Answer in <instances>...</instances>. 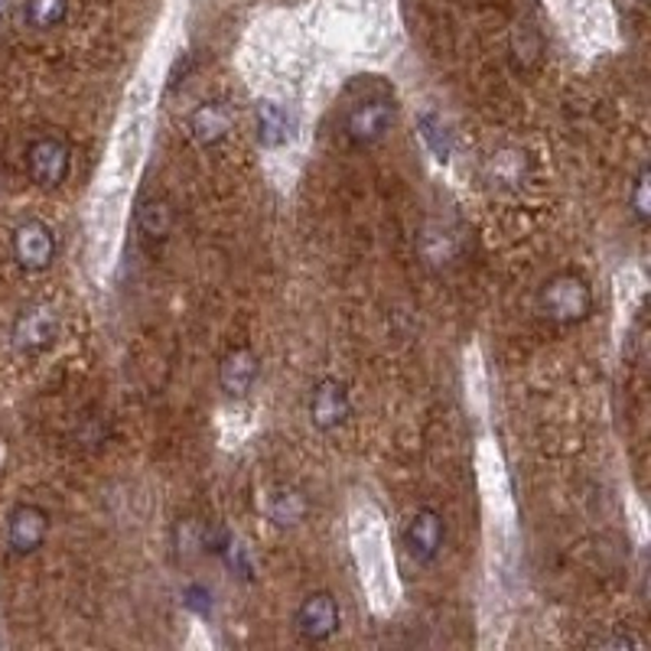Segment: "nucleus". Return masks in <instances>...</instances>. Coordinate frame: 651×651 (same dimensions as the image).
Segmentation results:
<instances>
[{
	"label": "nucleus",
	"mask_w": 651,
	"mask_h": 651,
	"mask_svg": "<svg viewBox=\"0 0 651 651\" xmlns=\"http://www.w3.org/2000/svg\"><path fill=\"white\" fill-rule=\"evenodd\" d=\"M596 294L580 270H558L537 287V313L558 326H580L593 316Z\"/></svg>",
	"instance_id": "1"
},
{
	"label": "nucleus",
	"mask_w": 651,
	"mask_h": 651,
	"mask_svg": "<svg viewBox=\"0 0 651 651\" xmlns=\"http://www.w3.org/2000/svg\"><path fill=\"white\" fill-rule=\"evenodd\" d=\"M397 121V105L388 86H375V91L358 95L343 111V140L355 150H368L388 137Z\"/></svg>",
	"instance_id": "2"
},
{
	"label": "nucleus",
	"mask_w": 651,
	"mask_h": 651,
	"mask_svg": "<svg viewBox=\"0 0 651 651\" xmlns=\"http://www.w3.org/2000/svg\"><path fill=\"white\" fill-rule=\"evenodd\" d=\"M23 167L33 186L40 189H59L72 174V144L59 130L37 134L23 150Z\"/></svg>",
	"instance_id": "3"
},
{
	"label": "nucleus",
	"mask_w": 651,
	"mask_h": 651,
	"mask_svg": "<svg viewBox=\"0 0 651 651\" xmlns=\"http://www.w3.org/2000/svg\"><path fill=\"white\" fill-rule=\"evenodd\" d=\"M10 251H13V260L20 270L43 274L56 264V255H59L56 228L43 218H23L10 235Z\"/></svg>",
	"instance_id": "4"
},
{
	"label": "nucleus",
	"mask_w": 651,
	"mask_h": 651,
	"mask_svg": "<svg viewBox=\"0 0 651 651\" xmlns=\"http://www.w3.org/2000/svg\"><path fill=\"white\" fill-rule=\"evenodd\" d=\"M294 629L309 645H323L339 635L343 629V609L329 590H313L294 609Z\"/></svg>",
	"instance_id": "5"
},
{
	"label": "nucleus",
	"mask_w": 651,
	"mask_h": 651,
	"mask_svg": "<svg viewBox=\"0 0 651 651\" xmlns=\"http://www.w3.org/2000/svg\"><path fill=\"white\" fill-rule=\"evenodd\" d=\"M306 417L313 424V431L319 434H336L352 421V391L339 378H319L309 401H306Z\"/></svg>",
	"instance_id": "6"
},
{
	"label": "nucleus",
	"mask_w": 651,
	"mask_h": 651,
	"mask_svg": "<svg viewBox=\"0 0 651 651\" xmlns=\"http://www.w3.org/2000/svg\"><path fill=\"white\" fill-rule=\"evenodd\" d=\"M404 551L414 564L431 566L443 554L446 544V519L436 512L434 505H421L417 512H411V519L404 521Z\"/></svg>",
	"instance_id": "7"
},
{
	"label": "nucleus",
	"mask_w": 651,
	"mask_h": 651,
	"mask_svg": "<svg viewBox=\"0 0 651 651\" xmlns=\"http://www.w3.org/2000/svg\"><path fill=\"white\" fill-rule=\"evenodd\" d=\"M49 527H52V519H49L43 505H37V502L13 505L10 515H7V548H10V554L33 558L49 541Z\"/></svg>",
	"instance_id": "8"
},
{
	"label": "nucleus",
	"mask_w": 651,
	"mask_h": 651,
	"mask_svg": "<svg viewBox=\"0 0 651 651\" xmlns=\"http://www.w3.org/2000/svg\"><path fill=\"white\" fill-rule=\"evenodd\" d=\"M59 339V313L49 304H30L23 306L13 319L10 329V343L20 355H37L46 352Z\"/></svg>",
	"instance_id": "9"
},
{
	"label": "nucleus",
	"mask_w": 651,
	"mask_h": 651,
	"mask_svg": "<svg viewBox=\"0 0 651 651\" xmlns=\"http://www.w3.org/2000/svg\"><path fill=\"white\" fill-rule=\"evenodd\" d=\"M186 128H189V137L199 144V147H218L228 140V134L235 130V111L228 101L221 98H213V101H203L189 118H186Z\"/></svg>",
	"instance_id": "10"
},
{
	"label": "nucleus",
	"mask_w": 651,
	"mask_h": 651,
	"mask_svg": "<svg viewBox=\"0 0 651 651\" xmlns=\"http://www.w3.org/2000/svg\"><path fill=\"white\" fill-rule=\"evenodd\" d=\"M260 375V358L251 346H231L218 362V385L228 397H248Z\"/></svg>",
	"instance_id": "11"
},
{
	"label": "nucleus",
	"mask_w": 651,
	"mask_h": 651,
	"mask_svg": "<svg viewBox=\"0 0 651 651\" xmlns=\"http://www.w3.org/2000/svg\"><path fill=\"white\" fill-rule=\"evenodd\" d=\"M134 225H137V235L147 241V245H164L170 235H174L176 225V209L174 203L160 193H150L137 203V213H134Z\"/></svg>",
	"instance_id": "12"
},
{
	"label": "nucleus",
	"mask_w": 651,
	"mask_h": 651,
	"mask_svg": "<svg viewBox=\"0 0 651 651\" xmlns=\"http://www.w3.org/2000/svg\"><path fill=\"white\" fill-rule=\"evenodd\" d=\"M264 515L287 527V524H297L306 519V499L297 489H287V485H277L264 495Z\"/></svg>",
	"instance_id": "13"
},
{
	"label": "nucleus",
	"mask_w": 651,
	"mask_h": 651,
	"mask_svg": "<svg viewBox=\"0 0 651 651\" xmlns=\"http://www.w3.org/2000/svg\"><path fill=\"white\" fill-rule=\"evenodd\" d=\"M69 10H72V0H23V23L30 30L49 33L66 23Z\"/></svg>",
	"instance_id": "14"
},
{
	"label": "nucleus",
	"mask_w": 651,
	"mask_h": 651,
	"mask_svg": "<svg viewBox=\"0 0 651 651\" xmlns=\"http://www.w3.org/2000/svg\"><path fill=\"white\" fill-rule=\"evenodd\" d=\"M258 140L264 147H280L287 144L290 130H287V111L277 101H258Z\"/></svg>",
	"instance_id": "15"
},
{
	"label": "nucleus",
	"mask_w": 651,
	"mask_h": 651,
	"mask_svg": "<svg viewBox=\"0 0 651 651\" xmlns=\"http://www.w3.org/2000/svg\"><path fill=\"white\" fill-rule=\"evenodd\" d=\"M629 209L639 228H649L651 221V170L649 164L639 167V174L632 179V189H629Z\"/></svg>",
	"instance_id": "16"
},
{
	"label": "nucleus",
	"mask_w": 651,
	"mask_h": 651,
	"mask_svg": "<svg viewBox=\"0 0 651 651\" xmlns=\"http://www.w3.org/2000/svg\"><path fill=\"white\" fill-rule=\"evenodd\" d=\"M421 128H424V137H427V144L434 147L436 160H446V157H450V144H446V134H440L443 128L436 125L434 115H424Z\"/></svg>",
	"instance_id": "17"
},
{
	"label": "nucleus",
	"mask_w": 651,
	"mask_h": 651,
	"mask_svg": "<svg viewBox=\"0 0 651 651\" xmlns=\"http://www.w3.org/2000/svg\"><path fill=\"white\" fill-rule=\"evenodd\" d=\"M593 645H596V649H615V651L642 649V642H639L635 635H629V632H619V635H606V639H596Z\"/></svg>",
	"instance_id": "18"
},
{
	"label": "nucleus",
	"mask_w": 651,
	"mask_h": 651,
	"mask_svg": "<svg viewBox=\"0 0 651 651\" xmlns=\"http://www.w3.org/2000/svg\"><path fill=\"white\" fill-rule=\"evenodd\" d=\"M639 3H645V0H639Z\"/></svg>",
	"instance_id": "19"
}]
</instances>
